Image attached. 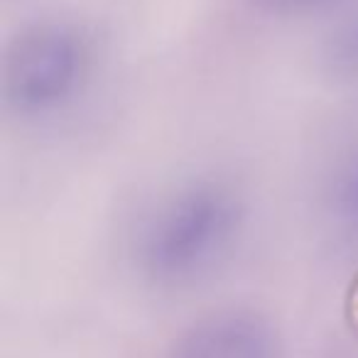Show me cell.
<instances>
[{"instance_id":"2","label":"cell","mask_w":358,"mask_h":358,"mask_svg":"<svg viewBox=\"0 0 358 358\" xmlns=\"http://www.w3.org/2000/svg\"><path fill=\"white\" fill-rule=\"evenodd\" d=\"M89 47L74 25L42 20L10 42L3 59V94L15 110L40 115L76 94L86 74Z\"/></svg>"},{"instance_id":"5","label":"cell","mask_w":358,"mask_h":358,"mask_svg":"<svg viewBox=\"0 0 358 358\" xmlns=\"http://www.w3.org/2000/svg\"><path fill=\"white\" fill-rule=\"evenodd\" d=\"M334 206L343 219L358 226V152L334 177Z\"/></svg>"},{"instance_id":"6","label":"cell","mask_w":358,"mask_h":358,"mask_svg":"<svg viewBox=\"0 0 358 358\" xmlns=\"http://www.w3.org/2000/svg\"><path fill=\"white\" fill-rule=\"evenodd\" d=\"M331 0H255V6L275 13H294V10H309V8L324 6Z\"/></svg>"},{"instance_id":"3","label":"cell","mask_w":358,"mask_h":358,"mask_svg":"<svg viewBox=\"0 0 358 358\" xmlns=\"http://www.w3.org/2000/svg\"><path fill=\"white\" fill-rule=\"evenodd\" d=\"M275 334L260 314L226 309L196 322L172 358H275Z\"/></svg>"},{"instance_id":"1","label":"cell","mask_w":358,"mask_h":358,"mask_svg":"<svg viewBox=\"0 0 358 358\" xmlns=\"http://www.w3.org/2000/svg\"><path fill=\"white\" fill-rule=\"evenodd\" d=\"M241 224L243 204L231 187L192 182L148 216L138 234V263L157 282H189L229 253Z\"/></svg>"},{"instance_id":"4","label":"cell","mask_w":358,"mask_h":358,"mask_svg":"<svg viewBox=\"0 0 358 358\" xmlns=\"http://www.w3.org/2000/svg\"><path fill=\"white\" fill-rule=\"evenodd\" d=\"M324 59L334 74L358 79V13L331 30L324 45Z\"/></svg>"}]
</instances>
